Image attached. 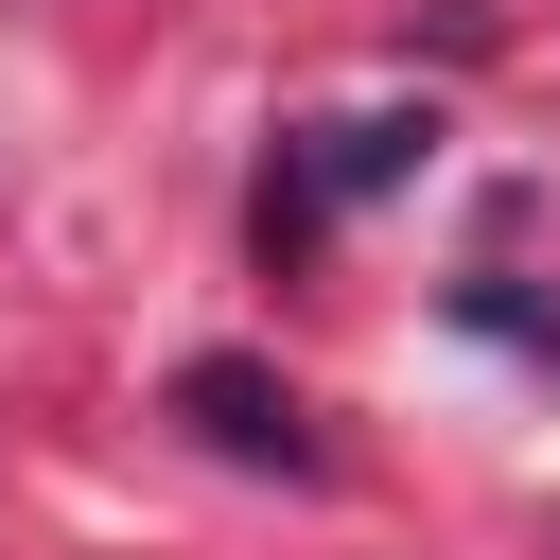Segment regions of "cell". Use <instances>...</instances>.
<instances>
[{
	"label": "cell",
	"mask_w": 560,
	"mask_h": 560,
	"mask_svg": "<svg viewBox=\"0 0 560 560\" xmlns=\"http://www.w3.org/2000/svg\"><path fill=\"white\" fill-rule=\"evenodd\" d=\"M175 420H192L210 455H245V472H315L298 385H280V368H245V350H192V368H175Z\"/></svg>",
	"instance_id": "obj_1"
}]
</instances>
